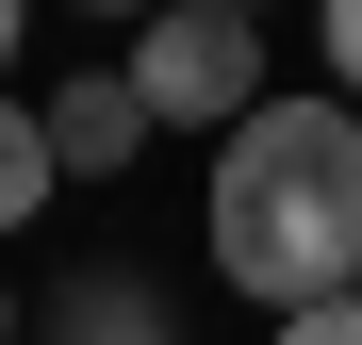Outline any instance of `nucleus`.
I'll return each mask as SVG.
<instances>
[{"instance_id":"f257e3e1","label":"nucleus","mask_w":362,"mask_h":345,"mask_svg":"<svg viewBox=\"0 0 362 345\" xmlns=\"http://www.w3.org/2000/svg\"><path fill=\"white\" fill-rule=\"evenodd\" d=\"M214 279L264 313H329L362 296V115L346 99H264L214 148Z\"/></svg>"},{"instance_id":"f03ea898","label":"nucleus","mask_w":362,"mask_h":345,"mask_svg":"<svg viewBox=\"0 0 362 345\" xmlns=\"http://www.w3.org/2000/svg\"><path fill=\"white\" fill-rule=\"evenodd\" d=\"M132 99L165 115V132H247L264 115V17H214V0H165V17L132 33Z\"/></svg>"},{"instance_id":"7ed1b4c3","label":"nucleus","mask_w":362,"mask_h":345,"mask_svg":"<svg viewBox=\"0 0 362 345\" xmlns=\"http://www.w3.org/2000/svg\"><path fill=\"white\" fill-rule=\"evenodd\" d=\"M148 132H165V115L132 99V66H83L66 99H49V164H66V181H115V164H132Z\"/></svg>"},{"instance_id":"20e7f679","label":"nucleus","mask_w":362,"mask_h":345,"mask_svg":"<svg viewBox=\"0 0 362 345\" xmlns=\"http://www.w3.org/2000/svg\"><path fill=\"white\" fill-rule=\"evenodd\" d=\"M66 345H165V296H148V279H66Z\"/></svg>"},{"instance_id":"39448f33","label":"nucleus","mask_w":362,"mask_h":345,"mask_svg":"<svg viewBox=\"0 0 362 345\" xmlns=\"http://www.w3.org/2000/svg\"><path fill=\"white\" fill-rule=\"evenodd\" d=\"M49 181H66V164H49V115L0 99V230H33V214H49Z\"/></svg>"},{"instance_id":"423d86ee","label":"nucleus","mask_w":362,"mask_h":345,"mask_svg":"<svg viewBox=\"0 0 362 345\" xmlns=\"http://www.w3.org/2000/svg\"><path fill=\"white\" fill-rule=\"evenodd\" d=\"M329 17V66H346V115H362V0H313Z\"/></svg>"},{"instance_id":"0eeeda50","label":"nucleus","mask_w":362,"mask_h":345,"mask_svg":"<svg viewBox=\"0 0 362 345\" xmlns=\"http://www.w3.org/2000/svg\"><path fill=\"white\" fill-rule=\"evenodd\" d=\"M280 345H362V296H329V313H280Z\"/></svg>"},{"instance_id":"6e6552de","label":"nucleus","mask_w":362,"mask_h":345,"mask_svg":"<svg viewBox=\"0 0 362 345\" xmlns=\"http://www.w3.org/2000/svg\"><path fill=\"white\" fill-rule=\"evenodd\" d=\"M17 17H33V0H0V66H17Z\"/></svg>"},{"instance_id":"1a4fd4ad","label":"nucleus","mask_w":362,"mask_h":345,"mask_svg":"<svg viewBox=\"0 0 362 345\" xmlns=\"http://www.w3.org/2000/svg\"><path fill=\"white\" fill-rule=\"evenodd\" d=\"M83 17H165V0H83Z\"/></svg>"},{"instance_id":"9d476101","label":"nucleus","mask_w":362,"mask_h":345,"mask_svg":"<svg viewBox=\"0 0 362 345\" xmlns=\"http://www.w3.org/2000/svg\"><path fill=\"white\" fill-rule=\"evenodd\" d=\"M0 345H17V279H0Z\"/></svg>"},{"instance_id":"9b49d317","label":"nucleus","mask_w":362,"mask_h":345,"mask_svg":"<svg viewBox=\"0 0 362 345\" xmlns=\"http://www.w3.org/2000/svg\"><path fill=\"white\" fill-rule=\"evenodd\" d=\"M214 17H264V0H214Z\"/></svg>"}]
</instances>
